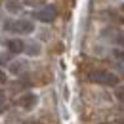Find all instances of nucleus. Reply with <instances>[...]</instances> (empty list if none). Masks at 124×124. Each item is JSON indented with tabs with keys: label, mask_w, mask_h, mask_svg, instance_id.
Returning a JSON list of instances; mask_svg holds the SVG:
<instances>
[{
	"label": "nucleus",
	"mask_w": 124,
	"mask_h": 124,
	"mask_svg": "<svg viewBox=\"0 0 124 124\" xmlns=\"http://www.w3.org/2000/svg\"><path fill=\"white\" fill-rule=\"evenodd\" d=\"M23 69H25V63H21V61H16V63H12V65H10V71H12L14 75H19Z\"/></svg>",
	"instance_id": "7"
},
{
	"label": "nucleus",
	"mask_w": 124,
	"mask_h": 124,
	"mask_svg": "<svg viewBox=\"0 0 124 124\" xmlns=\"http://www.w3.org/2000/svg\"><path fill=\"white\" fill-rule=\"evenodd\" d=\"M88 80L93 84H101V86H116L118 84V77L109 71H92L88 75Z\"/></svg>",
	"instance_id": "1"
},
{
	"label": "nucleus",
	"mask_w": 124,
	"mask_h": 124,
	"mask_svg": "<svg viewBox=\"0 0 124 124\" xmlns=\"http://www.w3.org/2000/svg\"><path fill=\"white\" fill-rule=\"evenodd\" d=\"M17 107L25 109V111H31V109L36 107V103H38V97L34 95V93H23V95H19L17 97Z\"/></svg>",
	"instance_id": "4"
},
{
	"label": "nucleus",
	"mask_w": 124,
	"mask_h": 124,
	"mask_svg": "<svg viewBox=\"0 0 124 124\" xmlns=\"http://www.w3.org/2000/svg\"><path fill=\"white\" fill-rule=\"evenodd\" d=\"M116 97H118V99H120V101L124 103V88H120V90H116Z\"/></svg>",
	"instance_id": "10"
},
{
	"label": "nucleus",
	"mask_w": 124,
	"mask_h": 124,
	"mask_svg": "<svg viewBox=\"0 0 124 124\" xmlns=\"http://www.w3.org/2000/svg\"><path fill=\"white\" fill-rule=\"evenodd\" d=\"M103 124H105V122H103Z\"/></svg>",
	"instance_id": "16"
},
{
	"label": "nucleus",
	"mask_w": 124,
	"mask_h": 124,
	"mask_svg": "<svg viewBox=\"0 0 124 124\" xmlns=\"http://www.w3.org/2000/svg\"><path fill=\"white\" fill-rule=\"evenodd\" d=\"M4 29L10 32H16V34H31L34 31V23L31 19H14V21H8L4 25Z\"/></svg>",
	"instance_id": "2"
},
{
	"label": "nucleus",
	"mask_w": 124,
	"mask_h": 124,
	"mask_svg": "<svg viewBox=\"0 0 124 124\" xmlns=\"http://www.w3.org/2000/svg\"><path fill=\"white\" fill-rule=\"evenodd\" d=\"M120 44H122V46H124V36H122V38H120Z\"/></svg>",
	"instance_id": "13"
},
{
	"label": "nucleus",
	"mask_w": 124,
	"mask_h": 124,
	"mask_svg": "<svg viewBox=\"0 0 124 124\" xmlns=\"http://www.w3.org/2000/svg\"><path fill=\"white\" fill-rule=\"evenodd\" d=\"M27 54H29V55H38V54H40V46H38V44H31V46L27 48Z\"/></svg>",
	"instance_id": "8"
},
{
	"label": "nucleus",
	"mask_w": 124,
	"mask_h": 124,
	"mask_svg": "<svg viewBox=\"0 0 124 124\" xmlns=\"http://www.w3.org/2000/svg\"><path fill=\"white\" fill-rule=\"evenodd\" d=\"M25 124H34V122H25Z\"/></svg>",
	"instance_id": "14"
},
{
	"label": "nucleus",
	"mask_w": 124,
	"mask_h": 124,
	"mask_svg": "<svg viewBox=\"0 0 124 124\" xmlns=\"http://www.w3.org/2000/svg\"><path fill=\"white\" fill-rule=\"evenodd\" d=\"M23 4H27V6H31V8H36V6L46 4V0H23Z\"/></svg>",
	"instance_id": "9"
},
{
	"label": "nucleus",
	"mask_w": 124,
	"mask_h": 124,
	"mask_svg": "<svg viewBox=\"0 0 124 124\" xmlns=\"http://www.w3.org/2000/svg\"><path fill=\"white\" fill-rule=\"evenodd\" d=\"M122 12H124V4H122Z\"/></svg>",
	"instance_id": "15"
},
{
	"label": "nucleus",
	"mask_w": 124,
	"mask_h": 124,
	"mask_svg": "<svg viewBox=\"0 0 124 124\" xmlns=\"http://www.w3.org/2000/svg\"><path fill=\"white\" fill-rule=\"evenodd\" d=\"M6 10H8L10 14H17V12L21 10V2H19V0H8V2H6Z\"/></svg>",
	"instance_id": "6"
},
{
	"label": "nucleus",
	"mask_w": 124,
	"mask_h": 124,
	"mask_svg": "<svg viewBox=\"0 0 124 124\" xmlns=\"http://www.w3.org/2000/svg\"><path fill=\"white\" fill-rule=\"evenodd\" d=\"M116 124H124V118H118V120H116Z\"/></svg>",
	"instance_id": "12"
},
{
	"label": "nucleus",
	"mask_w": 124,
	"mask_h": 124,
	"mask_svg": "<svg viewBox=\"0 0 124 124\" xmlns=\"http://www.w3.org/2000/svg\"><path fill=\"white\" fill-rule=\"evenodd\" d=\"M57 16V10H55V6H44L42 10H38L34 17L38 19V21H42V23H52L54 19Z\"/></svg>",
	"instance_id": "3"
},
{
	"label": "nucleus",
	"mask_w": 124,
	"mask_h": 124,
	"mask_svg": "<svg viewBox=\"0 0 124 124\" xmlns=\"http://www.w3.org/2000/svg\"><path fill=\"white\" fill-rule=\"evenodd\" d=\"M0 84H6V75L0 71Z\"/></svg>",
	"instance_id": "11"
},
{
	"label": "nucleus",
	"mask_w": 124,
	"mask_h": 124,
	"mask_svg": "<svg viewBox=\"0 0 124 124\" xmlns=\"http://www.w3.org/2000/svg\"><path fill=\"white\" fill-rule=\"evenodd\" d=\"M8 50H10V54H23L25 52V44L19 38H12V40H8Z\"/></svg>",
	"instance_id": "5"
}]
</instances>
